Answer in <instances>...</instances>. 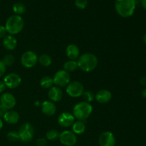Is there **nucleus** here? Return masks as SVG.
<instances>
[{"label": "nucleus", "instance_id": "nucleus-23", "mask_svg": "<svg viewBox=\"0 0 146 146\" xmlns=\"http://www.w3.org/2000/svg\"><path fill=\"white\" fill-rule=\"evenodd\" d=\"M78 68L77 61L74 60H68L64 64V70L67 72H73Z\"/></svg>", "mask_w": 146, "mask_h": 146}, {"label": "nucleus", "instance_id": "nucleus-25", "mask_svg": "<svg viewBox=\"0 0 146 146\" xmlns=\"http://www.w3.org/2000/svg\"><path fill=\"white\" fill-rule=\"evenodd\" d=\"M59 134L60 133H58V131L55 129L48 130L46 133V138L50 141H56L59 138Z\"/></svg>", "mask_w": 146, "mask_h": 146}, {"label": "nucleus", "instance_id": "nucleus-21", "mask_svg": "<svg viewBox=\"0 0 146 146\" xmlns=\"http://www.w3.org/2000/svg\"><path fill=\"white\" fill-rule=\"evenodd\" d=\"M40 86L42 87L44 89H49L54 85V81H53V78L48 76H46L42 77L40 80Z\"/></svg>", "mask_w": 146, "mask_h": 146}, {"label": "nucleus", "instance_id": "nucleus-4", "mask_svg": "<svg viewBox=\"0 0 146 146\" xmlns=\"http://www.w3.org/2000/svg\"><path fill=\"white\" fill-rule=\"evenodd\" d=\"M93 112V106L90 103L81 101L74 106L72 114L75 119L84 121L90 117Z\"/></svg>", "mask_w": 146, "mask_h": 146}, {"label": "nucleus", "instance_id": "nucleus-11", "mask_svg": "<svg viewBox=\"0 0 146 146\" xmlns=\"http://www.w3.org/2000/svg\"><path fill=\"white\" fill-rule=\"evenodd\" d=\"M0 104L9 111L14 108L17 104V100L11 93H4L0 97Z\"/></svg>", "mask_w": 146, "mask_h": 146}, {"label": "nucleus", "instance_id": "nucleus-22", "mask_svg": "<svg viewBox=\"0 0 146 146\" xmlns=\"http://www.w3.org/2000/svg\"><path fill=\"white\" fill-rule=\"evenodd\" d=\"M38 61L42 66L48 67L52 64V58L48 54H43L38 56Z\"/></svg>", "mask_w": 146, "mask_h": 146}, {"label": "nucleus", "instance_id": "nucleus-37", "mask_svg": "<svg viewBox=\"0 0 146 146\" xmlns=\"http://www.w3.org/2000/svg\"><path fill=\"white\" fill-rule=\"evenodd\" d=\"M141 96H142L143 98H146V88H144L143 90L141 92Z\"/></svg>", "mask_w": 146, "mask_h": 146}, {"label": "nucleus", "instance_id": "nucleus-3", "mask_svg": "<svg viewBox=\"0 0 146 146\" xmlns=\"http://www.w3.org/2000/svg\"><path fill=\"white\" fill-rule=\"evenodd\" d=\"M4 27L9 34L13 36L17 35L24 29V21L21 16L14 14L7 19Z\"/></svg>", "mask_w": 146, "mask_h": 146}, {"label": "nucleus", "instance_id": "nucleus-2", "mask_svg": "<svg viewBox=\"0 0 146 146\" xmlns=\"http://www.w3.org/2000/svg\"><path fill=\"white\" fill-rule=\"evenodd\" d=\"M135 0H115V11L123 18L131 17L135 12Z\"/></svg>", "mask_w": 146, "mask_h": 146}, {"label": "nucleus", "instance_id": "nucleus-18", "mask_svg": "<svg viewBox=\"0 0 146 146\" xmlns=\"http://www.w3.org/2000/svg\"><path fill=\"white\" fill-rule=\"evenodd\" d=\"M66 54L67 57L69 58V60L76 61L80 56V49L76 44H69L66 47Z\"/></svg>", "mask_w": 146, "mask_h": 146}, {"label": "nucleus", "instance_id": "nucleus-30", "mask_svg": "<svg viewBox=\"0 0 146 146\" xmlns=\"http://www.w3.org/2000/svg\"><path fill=\"white\" fill-rule=\"evenodd\" d=\"M36 144V146H46V144H47L46 139L44 138H38Z\"/></svg>", "mask_w": 146, "mask_h": 146}, {"label": "nucleus", "instance_id": "nucleus-32", "mask_svg": "<svg viewBox=\"0 0 146 146\" xmlns=\"http://www.w3.org/2000/svg\"><path fill=\"white\" fill-rule=\"evenodd\" d=\"M7 32L6 28L4 26L0 25V38H3L6 35H7Z\"/></svg>", "mask_w": 146, "mask_h": 146}, {"label": "nucleus", "instance_id": "nucleus-16", "mask_svg": "<svg viewBox=\"0 0 146 146\" xmlns=\"http://www.w3.org/2000/svg\"><path fill=\"white\" fill-rule=\"evenodd\" d=\"M48 96L50 101L52 102H59L63 98V92L59 87L52 86L48 89Z\"/></svg>", "mask_w": 146, "mask_h": 146}, {"label": "nucleus", "instance_id": "nucleus-14", "mask_svg": "<svg viewBox=\"0 0 146 146\" xmlns=\"http://www.w3.org/2000/svg\"><path fill=\"white\" fill-rule=\"evenodd\" d=\"M95 99L101 104H108L112 99V94L108 90H99L95 95Z\"/></svg>", "mask_w": 146, "mask_h": 146}, {"label": "nucleus", "instance_id": "nucleus-27", "mask_svg": "<svg viewBox=\"0 0 146 146\" xmlns=\"http://www.w3.org/2000/svg\"><path fill=\"white\" fill-rule=\"evenodd\" d=\"M7 139L10 141V142L15 143L19 141V136L18 131H10L7 133Z\"/></svg>", "mask_w": 146, "mask_h": 146}, {"label": "nucleus", "instance_id": "nucleus-20", "mask_svg": "<svg viewBox=\"0 0 146 146\" xmlns=\"http://www.w3.org/2000/svg\"><path fill=\"white\" fill-rule=\"evenodd\" d=\"M86 131V125L84 121H77L72 125V132L76 135H81Z\"/></svg>", "mask_w": 146, "mask_h": 146}, {"label": "nucleus", "instance_id": "nucleus-29", "mask_svg": "<svg viewBox=\"0 0 146 146\" xmlns=\"http://www.w3.org/2000/svg\"><path fill=\"white\" fill-rule=\"evenodd\" d=\"M88 5V0H75V6L78 9H84Z\"/></svg>", "mask_w": 146, "mask_h": 146}, {"label": "nucleus", "instance_id": "nucleus-31", "mask_svg": "<svg viewBox=\"0 0 146 146\" xmlns=\"http://www.w3.org/2000/svg\"><path fill=\"white\" fill-rule=\"evenodd\" d=\"M6 66L4 65V63L2 62L1 60H0V78L2 77L4 75L6 72Z\"/></svg>", "mask_w": 146, "mask_h": 146}, {"label": "nucleus", "instance_id": "nucleus-33", "mask_svg": "<svg viewBox=\"0 0 146 146\" xmlns=\"http://www.w3.org/2000/svg\"><path fill=\"white\" fill-rule=\"evenodd\" d=\"M7 111H8V110L6 109L4 106H2L0 104V118H3V117L5 115L6 113L7 112Z\"/></svg>", "mask_w": 146, "mask_h": 146}, {"label": "nucleus", "instance_id": "nucleus-13", "mask_svg": "<svg viewBox=\"0 0 146 146\" xmlns=\"http://www.w3.org/2000/svg\"><path fill=\"white\" fill-rule=\"evenodd\" d=\"M57 121L60 126L63 128H68L70 126H72L74 123L75 122V118L71 113L63 112L58 115Z\"/></svg>", "mask_w": 146, "mask_h": 146}, {"label": "nucleus", "instance_id": "nucleus-28", "mask_svg": "<svg viewBox=\"0 0 146 146\" xmlns=\"http://www.w3.org/2000/svg\"><path fill=\"white\" fill-rule=\"evenodd\" d=\"M82 96L86 102L90 103V104L95 100V94L90 91H84Z\"/></svg>", "mask_w": 146, "mask_h": 146}, {"label": "nucleus", "instance_id": "nucleus-34", "mask_svg": "<svg viewBox=\"0 0 146 146\" xmlns=\"http://www.w3.org/2000/svg\"><path fill=\"white\" fill-rule=\"evenodd\" d=\"M6 89V86L4 84V81H0V94L4 92Z\"/></svg>", "mask_w": 146, "mask_h": 146}, {"label": "nucleus", "instance_id": "nucleus-8", "mask_svg": "<svg viewBox=\"0 0 146 146\" xmlns=\"http://www.w3.org/2000/svg\"><path fill=\"white\" fill-rule=\"evenodd\" d=\"M38 56L33 51H27L21 57V64L27 68H31L35 66L38 62Z\"/></svg>", "mask_w": 146, "mask_h": 146}, {"label": "nucleus", "instance_id": "nucleus-39", "mask_svg": "<svg viewBox=\"0 0 146 146\" xmlns=\"http://www.w3.org/2000/svg\"><path fill=\"white\" fill-rule=\"evenodd\" d=\"M143 41H144V43L146 44V34L144 35V36H143Z\"/></svg>", "mask_w": 146, "mask_h": 146}, {"label": "nucleus", "instance_id": "nucleus-19", "mask_svg": "<svg viewBox=\"0 0 146 146\" xmlns=\"http://www.w3.org/2000/svg\"><path fill=\"white\" fill-rule=\"evenodd\" d=\"M3 119L8 124H16L19 121L20 115L17 111L9 110L4 115Z\"/></svg>", "mask_w": 146, "mask_h": 146}, {"label": "nucleus", "instance_id": "nucleus-35", "mask_svg": "<svg viewBox=\"0 0 146 146\" xmlns=\"http://www.w3.org/2000/svg\"><path fill=\"white\" fill-rule=\"evenodd\" d=\"M140 83L142 86H146V76L142 77L140 80Z\"/></svg>", "mask_w": 146, "mask_h": 146}, {"label": "nucleus", "instance_id": "nucleus-36", "mask_svg": "<svg viewBox=\"0 0 146 146\" xmlns=\"http://www.w3.org/2000/svg\"><path fill=\"white\" fill-rule=\"evenodd\" d=\"M141 5H142V7H143L144 9L146 10V0H141Z\"/></svg>", "mask_w": 146, "mask_h": 146}, {"label": "nucleus", "instance_id": "nucleus-15", "mask_svg": "<svg viewBox=\"0 0 146 146\" xmlns=\"http://www.w3.org/2000/svg\"><path fill=\"white\" fill-rule=\"evenodd\" d=\"M41 112L47 116H52L56 112V106L51 101H45L41 104Z\"/></svg>", "mask_w": 146, "mask_h": 146}, {"label": "nucleus", "instance_id": "nucleus-9", "mask_svg": "<svg viewBox=\"0 0 146 146\" xmlns=\"http://www.w3.org/2000/svg\"><path fill=\"white\" fill-rule=\"evenodd\" d=\"M60 142L65 146H74L77 143V137L71 131H64L59 134Z\"/></svg>", "mask_w": 146, "mask_h": 146}, {"label": "nucleus", "instance_id": "nucleus-12", "mask_svg": "<svg viewBox=\"0 0 146 146\" xmlns=\"http://www.w3.org/2000/svg\"><path fill=\"white\" fill-rule=\"evenodd\" d=\"M100 146H115V137L111 131H104L98 138Z\"/></svg>", "mask_w": 146, "mask_h": 146}, {"label": "nucleus", "instance_id": "nucleus-6", "mask_svg": "<svg viewBox=\"0 0 146 146\" xmlns=\"http://www.w3.org/2000/svg\"><path fill=\"white\" fill-rule=\"evenodd\" d=\"M66 91L71 98H78L82 96L84 92V86L79 81H71L67 85Z\"/></svg>", "mask_w": 146, "mask_h": 146}, {"label": "nucleus", "instance_id": "nucleus-10", "mask_svg": "<svg viewBox=\"0 0 146 146\" xmlns=\"http://www.w3.org/2000/svg\"><path fill=\"white\" fill-rule=\"evenodd\" d=\"M3 81H4L6 87L10 88V89H14L21 85V78L19 74H16V73H10L5 76Z\"/></svg>", "mask_w": 146, "mask_h": 146}, {"label": "nucleus", "instance_id": "nucleus-1", "mask_svg": "<svg viewBox=\"0 0 146 146\" xmlns=\"http://www.w3.org/2000/svg\"><path fill=\"white\" fill-rule=\"evenodd\" d=\"M76 61L78 68L84 72H91L94 71L98 64V58L92 53H85L81 54Z\"/></svg>", "mask_w": 146, "mask_h": 146}, {"label": "nucleus", "instance_id": "nucleus-26", "mask_svg": "<svg viewBox=\"0 0 146 146\" xmlns=\"http://www.w3.org/2000/svg\"><path fill=\"white\" fill-rule=\"evenodd\" d=\"M2 62L4 63V65L6 66H11L14 64V61H15V58H14V55L11 54H6L2 58Z\"/></svg>", "mask_w": 146, "mask_h": 146}, {"label": "nucleus", "instance_id": "nucleus-24", "mask_svg": "<svg viewBox=\"0 0 146 146\" xmlns=\"http://www.w3.org/2000/svg\"><path fill=\"white\" fill-rule=\"evenodd\" d=\"M13 11L14 12V14L16 15L21 16L22 14H24V13L27 11V8H26V6L24 4L21 2H17L13 5L12 7Z\"/></svg>", "mask_w": 146, "mask_h": 146}, {"label": "nucleus", "instance_id": "nucleus-7", "mask_svg": "<svg viewBox=\"0 0 146 146\" xmlns=\"http://www.w3.org/2000/svg\"><path fill=\"white\" fill-rule=\"evenodd\" d=\"M53 81L56 86H58L59 88L65 87L67 86V85L71 82V76L69 73L66 71L65 70H59L54 74L53 77Z\"/></svg>", "mask_w": 146, "mask_h": 146}, {"label": "nucleus", "instance_id": "nucleus-17", "mask_svg": "<svg viewBox=\"0 0 146 146\" xmlns=\"http://www.w3.org/2000/svg\"><path fill=\"white\" fill-rule=\"evenodd\" d=\"M2 44L6 49L8 51H13L17 46V40L14 36L7 34L3 38Z\"/></svg>", "mask_w": 146, "mask_h": 146}, {"label": "nucleus", "instance_id": "nucleus-38", "mask_svg": "<svg viewBox=\"0 0 146 146\" xmlns=\"http://www.w3.org/2000/svg\"><path fill=\"white\" fill-rule=\"evenodd\" d=\"M2 128H3V121L2 120H1V118H0V131L2 129Z\"/></svg>", "mask_w": 146, "mask_h": 146}, {"label": "nucleus", "instance_id": "nucleus-40", "mask_svg": "<svg viewBox=\"0 0 146 146\" xmlns=\"http://www.w3.org/2000/svg\"><path fill=\"white\" fill-rule=\"evenodd\" d=\"M35 105H36V106H39V105H40L39 101H36V102H35Z\"/></svg>", "mask_w": 146, "mask_h": 146}, {"label": "nucleus", "instance_id": "nucleus-5", "mask_svg": "<svg viewBox=\"0 0 146 146\" xmlns=\"http://www.w3.org/2000/svg\"><path fill=\"white\" fill-rule=\"evenodd\" d=\"M19 141L23 143H29L34 135V128L30 123H24L19 127L18 131Z\"/></svg>", "mask_w": 146, "mask_h": 146}]
</instances>
